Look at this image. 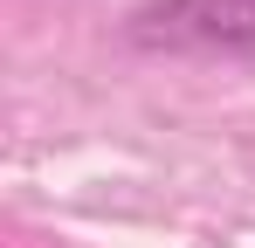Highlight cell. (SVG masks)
Returning <instances> with one entry per match:
<instances>
[{
    "instance_id": "1",
    "label": "cell",
    "mask_w": 255,
    "mask_h": 248,
    "mask_svg": "<svg viewBox=\"0 0 255 248\" xmlns=\"http://www.w3.org/2000/svg\"><path fill=\"white\" fill-rule=\"evenodd\" d=\"M138 48H255V0H152L131 14Z\"/></svg>"
}]
</instances>
